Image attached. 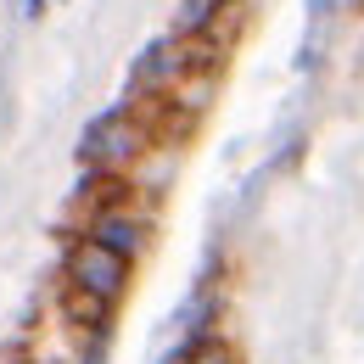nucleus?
Returning <instances> with one entry per match:
<instances>
[{
  "instance_id": "nucleus-6",
  "label": "nucleus",
  "mask_w": 364,
  "mask_h": 364,
  "mask_svg": "<svg viewBox=\"0 0 364 364\" xmlns=\"http://www.w3.org/2000/svg\"><path fill=\"white\" fill-rule=\"evenodd\" d=\"M0 364H23V342H6V348H0Z\"/></svg>"
},
{
  "instance_id": "nucleus-5",
  "label": "nucleus",
  "mask_w": 364,
  "mask_h": 364,
  "mask_svg": "<svg viewBox=\"0 0 364 364\" xmlns=\"http://www.w3.org/2000/svg\"><path fill=\"white\" fill-rule=\"evenodd\" d=\"M191 364H230V348H219V342H202V348L191 353Z\"/></svg>"
},
{
  "instance_id": "nucleus-2",
  "label": "nucleus",
  "mask_w": 364,
  "mask_h": 364,
  "mask_svg": "<svg viewBox=\"0 0 364 364\" xmlns=\"http://www.w3.org/2000/svg\"><path fill=\"white\" fill-rule=\"evenodd\" d=\"M129 280V258H118L112 247H101V241H79L73 247V258H68V286H85L95 297H118V286Z\"/></svg>"
},
{
  "instance_id": "nucleus-1",
  "label": "nucleus",
  "mask_w": 364,
  "mask_h": 364,
  "mask_svg": "<svg viewBox=\"0 0 364 364\" xmlns=\"http://www.w3.org/2000/svg\"><path fill=\"white\" fill-rule=\"evenodd\" d=\"M146 146H151V129L140 124L135 112H112V118L90 124V135H85V157H90V163H101V168L112 174V168L135 163Z\"/></svg>"
},
{
  "instance_id": "nucleus-3",
  "label": "nucleus",
  "mask_w": 364,
  "mask_h": 364,
  "mask_svg": "<svg viewBox=\"0 0 364 364\" xmlns=\"http://www.w3.org/2000/svg\"><path fill=\"white\" fill-rule=\"evenodd\" d=\"M90 241L112 247L118 258H135V252H140V225H135V219H124V213H101V219H95V235H90Z\"/></svg>"
},
{
  "instance_id": "nucleus-7",
  "label": "nucleus",
  "mask_w": 364,
  "mask_h": 364,
  "mask_svg": "<svg viewBox=\"0 0 364 364\" xmlns=\"http://www.w3.org/2000/svg\"><path fill=\"white\" fill-rule=\"evenodd\" d=\"M359 6H364V0H359Z\"/></svg>"
},
{
  "instance_id": "nucleus-4",
  "label": "nucleus",
  "mask_w": 364,
  "mask_h": 364,
  "mask_svg": "<svg viewBox=\"0 0 364 364\" xmlns=\"http://www.w3.org/2000/svg\"><path fill=\"white\" fill-rule=\"evenodd\" d=\"M62 309L73 319H85V325H101V319H107V297H95L85 286H68V291H62Z\"/></svg>"
}]
</instances>
